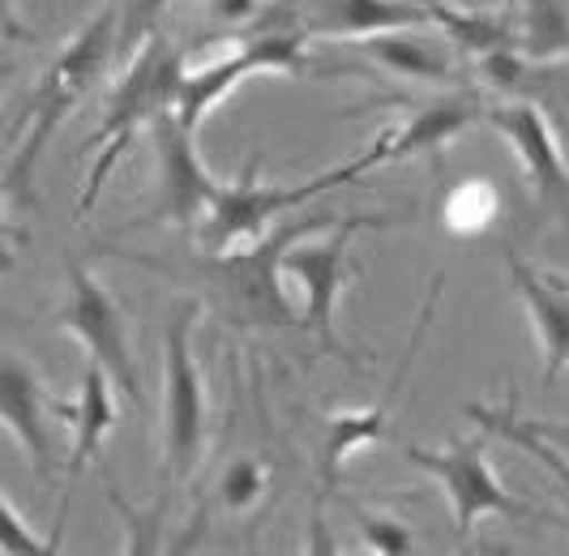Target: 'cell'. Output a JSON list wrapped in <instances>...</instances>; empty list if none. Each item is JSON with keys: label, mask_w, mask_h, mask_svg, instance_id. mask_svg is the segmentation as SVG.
I'll return each mask as SVG.
<instances>
[{"label": "cell", "mask_w": 569, "mask_h": 556, "mask_svg": "<svg viewBox=\"0 0 569 556\" xmlns=\"http://www.w3.org/2000/svg\"><path fill=\"white\" fill-rule=\"evenodd\" d=\"M120 60V4L99 9L43 69L39 86L30 90L27 111L9 133V167H4V193L18 206L34 201V167L43 150L52 146L57 129L69 120V111L82 103L103 73Z\"/></svg>", "instance_id": "6da1fadb"}, {"label": "cell", "mask_w": 569, "mask_h": 556, "mask_svg": "<svg viewBox=\"0 0 569 556\" xmlns=\"http://www.w3.org/2000/svg\"><path fill=\"white\" fill-rule=\"evenodd\" d=\"M184 78V56L171 48L168 39L154 30L146 39L133 60H124V78L112 86L103 116H99V133H94V163L86 167V185L78 193V219H86L99 197L108 189L112 171L120 159L133 150L138 129H150V120L163 108H176V90Z\"/></svg>", "instance_id": "7a4b0ae2"}, {"label": "cell", "mask_w": 569, "mask_h": 556, "mask_svg": "<svg viewBox=\"0 0 569 556\" xmlns=\"http://www.w3.org/2000/svg\"><path fill=\"white\" fill-rule=\"evenodd\" d=\"M339 222L342 219H335V215H309V219L266 231L249 249L210 257L201 270H206L214 300L228 308V317L240 326H266V330L300 326V312L291 308V296L283 291V257L300 236H321Z\"/></svg>", "instance_id": "3957f363"}, {"label": "cell", "mask_w": 569, "mask_h": 556, "mask_svg": "<svg viewBox=\"0 0 569 556\" xmlns=\"http://www.w3.org/2000/svg\"><path fill=\"white\" fill-rule=\"evenodd\" d=\"M441 287H446L441 278H432V282H428V296H425V305H420V317H416V326H411V342H407V351H402L399 368L390 373L386 394H381L377 403H369V407H356V411H339V416H330L326 419V428H321V445H317V497H313V548L317 553H330L326 505L339 497L347 463H351L360 449H369V445L390 437V419H395V407H399L402 386H407L411 368H416L420 351H425V338H428L432 317H437Z\"/></svg>", "instance_id": "277c9868"}, {"label": "cell", "mask_w": 569, "mask_h": 556, "mask_svg": "<svg viewBox=\"0 0 569 556\" xmlns=\"http://www.w3.org/2000/svg\"><path fill=\"white\" fill-rule=\"evenodd\" d=\"M369 167V155H356V159L330 167V171H321V176L305 180V185H261V167H257V159H249L244 171H240V180H223V189L210 201L206 219L198 222L201 252L219 257V252L249 249V245H257L270 231L274 215L296 210L300 201H313V197L330 193L339 185H351Z\"/></svg>", "instance_id": "5b68a950"}, {"label": "cell", "mask_w": 569, "mask_h": 556, "mask_svg": "<svg viewBox=\"0 0 569 556\" xmlns=\"http://www.w3.org/2000/svg\"><path fill=\"white\" fill-rule=\"evenodd\" d=\"M201 300H180L163 321V475L171 484H184L198 471L206 449V381L198 360Z\"/></svg>", "instance_id": "8992f818"}, {"label": "cell", "mask_w": 569, "mask_h": 556, "mask_svg": "<svg viewBox=\"0 0 569 556\" xmlns=\"http://www.w3.org/2000/svg\"><path fill=\"white\" fill-rule=\"evenodd\" d=\"M488 445H492V433L485 424H476V433L467 437H455L441 449H428V445H402V458L441 488V497L450 505V518H455L458 535H471L480 518L497 514V518H527L531 505L518 500L497 479L492 463H488Z\"/></svg>", "instance_id": "52a82bcc"}, {"label": "cell", "mask_w": 569, "mask_h": 556, "mask_svg": "<svg viewBox=\"0 0 569 556\" xmlns=\"http://www.w3.org/2000/svg\"><path fill=\"white\" fill-rule=\"evenodd\" d=\"M377 222L381 219H347L339 227H330V236H321V240H309V245L296 240L283 257V278H291L305 296L300 326H309L326 351L347 356V360H351V351L339 342V300L342 291L356 282L351 236L365 231V227H377Z\"/></svg>", "instance_id": "ba28073f"}, {"label": "cell", "mask_w": 569, "mask_h": 556, "mask_svg": "<svg viewBox=\"0 0 569 556\" xmlns=\"http://www.w3.org/2000/svg\"><path fill=\"white\" fill-rule=\"evenodd\" d=\"M57 326L82 342L90 360L108 368V377L120 386L129 403H142V377H138V360H133L124 308L116 305L112 291L78 261L64 275V305L57 312Z\"/></svg>", "instance_id": "9c48e42d"}, {"label": "cell", "mask_w": 569, "mask_h": 556, "mask_svg": "<svg viewBox=\"0 0 569 556\" xmlns=\"http://www.w3.org/2000/svg\"><path fill=\"white\" fill-rule=\"evenodd\" d=\"M150 146H154V206L150 219L171 222L180 231H198L210 201L219 197L223 180L210 176L198 155V129H189L176 108H163L150 120Z\"/></svg>", "instance_id": "30bf717a"}, {"label": "cell", "mask_w": 569, "mask_h": 556, "mask_svg": "<svg viewBox=\"0 0 569 556\" xmlns=\"http://www.w3.org/2000/svg\"><path fill=\"white\" fill-rule=\"evenodd\" d=\"M488 125L522 163V176L536 197L557 219L569 222V159L552 120L527 99H506V103H488Z\"/></svg>", "instance_id": "8fae6325"}, {"label": "cell", "mask_w": 569, "mask_h": 556, "mask_svg": "<svg viewBox=\"0 0 569 556\" xmlns=\"http://www.w3.org/2000/svg\"><path fill=\"white\" fill-rule=\"evenodd\" d=\"M480 120H488V108L476 95H446V99H432L425 108H416L402 125L386 129L365 155H369L372 167L416 159V155L437 159L446 150V141H455L458 133H467Z\"/></svg>", "instance_id": "7c38bea8"}, {"label": "cell", "mask_w": 569, "mask_h": 556, "mask_svg": "<svg viewBox=\"0 0 569 556\" xmlns=\"http://www.w3.org/2000/svg\"><path fill=\"white\" fill-rule=\"evenodd\" d=\"M48 411H52V398L39 381V368L22 360L18 351H4V360H0V419L39 475H52V467H57V441L48 428Z\"/></svg>", "instance_id": "4fadbf2b"}, {"label": "cell", "mask_w": 569, "mask_h": 556, "mask_svg": "<svg viewBox=\"0 0 569 556\" xmlns=\"http://www.w3.org/2000/svg\"><path fill=\"white\" fill-rule=\"evenodd\" d=\"M506 270H510L513 291L527 308L536 342H540L543 386H552L569 368V282L557 278L552 270L522 261L513 249H506Z\"/></svg>", "instance_id": "5bb4252c"}, {"label": "cell", "mask_w": 569, "mask_h": 556, "mask_svg": "<svg viewBox=\"0 0 569 556\" xmlns=\"http://www.w3.org/2000/svg\"><path fill=\"white\" fill-rule=\"evenodd\" d=\"M411 27H432L425 0H309L300 13L309 39H369Z\"/></svg>", "instance_id": "9a60e30c"}, {"label": "cell", "mask_w": 569, "mask_h": 556, "mask_svg": "<svg viewBox=\"0 0 569 556\" xmlns=\"http://www.w3.org/2000/svg\"><path fill=\"white\" fill-rule=\"evenodd\" d=\"M116 381L108 377V368L94 360H86L82 368V389H78V403L73 411H64L69 424H73V445H69V458H64V475H69V493L78 484V475L103 454V441L120 419V407H116Z\"/></svg>", "instance_id": "2e32d148"}, {"label": "cell", "mask_w": 569, "mask_h": 556, "mask_svg": "<svg viewBox=\"0 0 569 556\" xmlns=\"http://www.w3.org/2000/svg\"><path fill=\"white\" fill-rule=\"evenodd\" d=\"M416 30H428V27L369 34V39H360V52L369 56V60H377L381 69L407 78V82H450L455 78V56L446 52L441 43L416 34Z\"/></svg>", "instance_id": "e0dca14e"}, {"label": "cell", "mask_w": 569, "mask_h": 556, "mask_svg": "<svg viewBox=\"0 0 569 556\" xmlns=\"http://www.w3.org/2000/svg\"><path fill=\"white\" fill-rule=\"evenodd\" d=\"M467 416H471V424H485L492 437L518 445V449H522V454H531L540 467H548V471H552V479L561 484L566 500H569V454L561 449V445L548 441V437H540V433L531 428V419H522L518 411H513V403H506V407L471 403V407H467Z\"/></svg>", "instance_id": "ac0fdd59"}, {"label": "cell", "mask_w": 569, "mask_h": 556, "mask_svg": "<svg viewBox=\"0 0 569 556\" xmlns=\"http://www.w3.org/2000/svg\"><path fill=\"white\" fill-rule=\"evenodd\" d=\"M425 9L432 13V27L446 39H455L462 52L485 56L492 48L513 43V18L510 13H480V9H455L450 0H425Z\"/></svg>", "instance_id": "d6986e66"}, {"label": "cell", "mask_w": 569, "mask_h": 556, "mask_svg": "<svg viewBox=\"0 0 569 556\" xmlns=\"http://www.w3.org/2000/svg\"><path fill=\"white\" fill-rule=\"evenodd\" d=\"M513 43L527 60L569 56V4L566 0H518Z\"/></svg>", "instance_id": "ffe728a7"}, {"label": "cell", "mask_w": 569, "mask_h": 556, "mask_svg": "<svg viewBox=\"0 0 569 556\" xmlns=\"http://www.w3.org/2000/svg\"><path fill=\"white\" fill-rule=\"evenodd\" d=\"M497 189L488 180H462L446 193V206H441V227L458 236V240H471L492 227L497 219Z\"/></svg>", "instance_id": "44dd1931"}, {"label": "cell", "mask_w": 569, "mask_h": 556, "mask_svg": "<svg viewBox=\"0 0 569 556\" xmlns=\"http://www.w3.org/2000/svg\"><path fill=\"white\" fill-rule=\"evenodd\" d=\"M266 467L257 458H231L228 471L219 475V509L228 514H244L257 500L266 497Z\"/></svg>", "instance_id": "7402d4cb"}, {"label": "cell", "mask_w": 569, "mask_h": 556, "mask_svg": "<svg viewBox=\"0 0 569 556\" xmlns=\"http://www.w3.org/2000/svg\"><path fill=\"white\" fill-rule=\"evenodd\" d=\"M0 553L4 556H52L60 553V530L39 535L22 523V509L13 497H0Z\"/></svg>", "instance_id": "603a6c76"}, {"label": "cell", "mask_w": 569, "mask_h": 556, "mask_svg": "<svg viewBox=\"0 0 569 556\" xmlns=\"http://www.w3.org/2000/svg\"><path fill=\"white\" fill-rule=\"evenodd\" d=\"M356 530H360V539L369 544L372 553L381 556H407L411 548H416V530L407 527L402 518H395V514H369V509H360L356 505Z\"/></svg>", "instance_id": "cb8c5ba5"}, {"label": "cell", "mask_w": 569, "mask_h": 556, "mask_svg": "<svg viewBox=\"0 0 569 556\" xmlns=\"http://www.w3.org/2000/svg\"><path fill=\"white\" fill-rule=\"evenodd\" d=\"M171 0H120V60H133Z\"/></svg>", "instance_id": "d4e9b609"}, {"label": "cell", "mask_w": 569, "mask_h": 556, "mask_svg": "<svg viewBox=\"0 0 569 556\" xmlns=\"http://www.w3.org/2000/svg\"><path fill=\"white\" fill-rule=\"evenodd\" d=\"M266 18H270L266 0H201V22L219 34H236V30L249 34Z\"/></svg>", "instance_id": "484cf974"}, {"label": "cell", "mask_w": 569, "mask_h": 556, "mask_svg": "<svg viewBox=\"0 0 569 556\" xmlns=\"http://www.w3.org/2000/svg\"><path fill=\"white\" fill-rule=\"evenodd\" d=\"M480 69H485V82L492 90H513L527 73V56L518 52L513 43H506V48H492V52L480 56Z\"/></svg>", "instance_id": "4316f807"}, {"label": "cell", "mask_w": 569, "mask_h": 556, "mask_svg": "<svg viewBox=\"0 0 569 556\" xmlns=\"http://www.w3.org/2000/svg\"><path fill=\"white\" fill-rule=\"evenodd\" d=\"M112 505H116V509H120V518H124V523H133V509L124 505V497H120L116 488H112ZM154 544H159V539H154L150 530H142V527H133V530H129V553H150Z\"/></svg>", "instance_id": "83f0119b"}, {"label": "cell", "mask_w": 569, "mask_h": 556, "mask_svg": "<svg viewBox=\"0 0 569 556\" xmlns=\"http://www.w3.org/2000/svg\"><path fill=\"white\" fill-rule=\"evenodd\" d=\"M531 428L540 433V437H548L552 445H561L569 454V424H557V419H531Z\"/></svg>", "instance_id": "f1b7e54d"}]
</instances>
